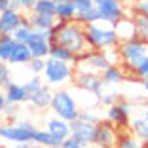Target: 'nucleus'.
Masks as SVG:
<instances>
[{
	"mask_svg": "<svg viewBox=\"0 0 148 148\" xmlns=\"http://www.w3.org/2000/svg\"><path fill=\"white\" fill-rule=\"evenodd\" d=\"M55 25H57V34L53 44L65 46L78 57L89 49L86 42V29H84L82 23H78L74 19V21H57Z\"/></svg>",
	"mask_w": 148,
	"mask_h": 148,
	"instance_id": "1",
	"label": "nucleus"
},
{
	"mask_svg": "<svg viewBox=\"0 0 148 148\" xmlns=\"http://www.w3.org/2000/svg\"><path fill=\"white\" fill-rule=\"evenodd\" d=\"M84 29H86V42H87L89 49L105 51V49L120 46V40H118L114 25L95 21V23H89V25H84Z\"/></svg>",
	"mask_w": 148,
	"mask_h": 148,
	"instance_id": "2",
	"label": "nucleus"
},
{
	"mask_svg": "<svg viewBox=\"0 0 148 148\" xmlns=\"http://www.w3.org/2000/svg\"><path fill=\"white\" fill-rule=\"evenodd\" d=\"M44 84L49 87H61L65 84L72 82L74 78V66L69 65L65 61H59V59H53V57H48L46 59V66H44L42 72Z\"/></svg>",
	"mask_w": 148,
	"mask_h": 148,
	"instance_id": "3",
	"label": "nucleus"
},
{
	"mask_svg": "<svg viewBox=\"0 0 148 148\" xmlns=\"http://www.w3.org/2000/svg\"><path fill=\"white\" fill-rule=\"evenodd\" d=\"M34 123L25 122V120H17V122H6L0 123V139L4 143H32L34 137Z\"/></svg>",
	"mask_w": 148,
	"mask_h": 148,
	"instance_id": "4",
	"label": "nucleus"
},
{
	"mask_svg": "<svg viewBox=\"0 0 148 148\" xmlns=\"http://www.w3.org/2000/svg\"><path fill=\"white\" fill-rule=\"evenodd\" d=\"M49 108L53 110V114L66 122H72L80 116V105L78 101L72 97V93L66 91V89H57L53 91V99H51V106Z\"/></svg>",
	"mask_w": 148,
	"mask_h": 148,
	"instance_id": "5",
	"label": "nucleus"
},
{
	"mask_svg": "<svg viewBox=\"0 0 148 148\" xmlns=\"http://www.w3.org/2000/svg\"><path fill=\"white\" fill-rule=\"evenodd\" d=\"M118 51H120V57H122L123 65L129 66V69H135L148 55V42L143 40L140 36H135V38H131V40L120 42Z\"/></svg>",
	"mask_w": 148,
	"mask_h": 148,
	"instance_id": "6",
	"label": "nucleus"
},
{
	"mask_svg": "<svg viewBox=\"0 0 148 148\" xmlns=\"http://www.w3.org/2000/svg\"><path fill=\"white\" fill-rule=\"evenodd\" d=\"M110 59L106 57L105 51H97V49H87L84 55L78 57V61L74 65V72L78 74H101L106 66H110Z\"/></svg>",
	"mask_w": 148,
	"mask_h": 148,
	"instance_id": "7",
	"label": "nucleus"
},
{
	"mask_svg": "<svg viewBox=\"0 0 148 148\" xmlns=\"http://www.w3.org/2000/svg\"><path fill=\"white\" fill-rule=\"evenodd\" d=\"M99 21L116 25L122 17H125V4L123 0H93Z\"/></svg>",
	"mask_w": 148,
	"mask_h": 148,
	"instance_id": "8",
	"label": "nucleus"
},
{
	"mask_svg": "<svg viewBox=\"0 0 148 148\" xmlns=\"http://www.w3.org/2000/svg\"><path fill=\"white\" fill-rule=\"evenodd\" d=\"M118 127L110 123L108 120H99L95 123V139L93 144L99 148H116L118 144Z\"/></svg>",
	"mask_w": 148,
	"mask_h": 148,
	"instance_id": "9",
	"label": "nucleus"
},
{
	"mask_svg": "<svg viewBox=\"0 0 148 148\" xmlns=\"http://www.w3.org/2000/svg\"><path fill=\"white\" fill-rule=\"evenodd\" d=\"M131 112H133V105H131V103L118 101V103H114V105L106 106V120L120 129V127L129 125Z\"/></svg>",
	"mask_w": 148,
	"mask_h": 148,
	"instance_id": "10",
	"label": "nucleus"
},
{
	"mask_svg": "<svg viewBox=\"0 0 148 148\" xmlns=\"http://www.w3.org/2000/svg\"><path fill=\"white\" fill-rule=\"evenodd\" d=\"M74 84H76V87H80L82 91H87V93H91V95H95V97H99L101 93H103V89H105V86H106V84L103 82V78H101V74H78V72H74Z\"/></svg>",
	"mask_w": 148,
	"mask_h": 148,
	"instance_id": "11",
	"label": "nucleus"
},
{
	"mask_svg": "<svg viewBox=\"0 0 148 148\" xmlns=\"http://www.w3.org/2000/svg\"><path fill=\"white\" fill-rule=\"evenodd\" d=\"M70 137L76 143H80L82 146L84 144H91L93 139H95V125L76 118V120L70 122Z\"/></svg>",
	"mask_w": 148,
	"mask_h": 148,
	"instance_id": "12",
	"label": "nucleus"
},
{
	"mask_svg": "<svg viewBox=\"0 0 148 148\" xmlns=\"http://www.w3.org/2000/svg\"><path fill=\"white\" fill-rule=\"evenodd\" d=\"M25 15H23L21 10L15 8H8L4 12H0V32L2 34H13V31L17 29L19 25L25 23Z\"/></svg>",
	"mask_w": 148,
	"mask_h": 148,
	"instance_id": "13",
	"label": "nucleus"
},
{
	"mask_svg": "<svg viewBox=\"0 0 148 148\" xmlns=\"http://www.w3.org/2000/svg\"><path fill=\"white\" fill-rule=\"evenodd\" d=\"M27 46L31 49L32 57H44V59L49 57L51 44H49V40H48V31H38V29H34V32H32V36L29 38Z\"/></svg>",
	"mask_w": 148,
	"mask_h": 148,
	"instance_id": "14",
	"label": "nucleus"
},
{
	"mask_svg": "<svg viewBox=\"0 0 148 148\" xmlns=\"http://www.w3.org/2000/svg\"><path fill=\"white\" fill-rule=\"evenodd\" d=\"M4 95H6V101L12 103V105H23V103L29 101V93L23 87V84H15V82H10L4 87Z\"/></svg>",
	"mask_w": 148,
	"mask_h": 148,
	"instance_id": "15",
	"label": "nucleus"
},
{
	"mask_svg": "<svg viewBox=\"0 0 148 148\" xmlns=\"http://www.w3.org/2000/svg\"><path fill=\"white\" fill-rule=\"evenodd\" d=\"M114 29H116V34H118V40H120V42H125V40H131V38H135V36H139L137 34L135 19L133 17H122L114 25Z\"/></svg>",
	"mask_w": 148,
	"mask_h": 148,
	"instance_id": "16",
	"label": "nucleus"
},
{
	"mask_svg": "<svg viewBox=\"0 0 148 148\" xmlns=\"http://www.w3.org/2000/svg\"><path fill=\"white\" fill-rule=\"evenodd\" d=\"M51 99H53V91H51V87L46 86V84H44L36 93L29 95V103H31L34 108H40V110L49 108V106H51Z\"/></svg>",
	"mask_w": 148,
	"mask_h": 148,
	"instance_id": "17",
	"label": "nucleus"
},
{
	"mask_svg": "<svg viewBox=\"0 0 148 148\" xmlns=\"http://www.w3.org/2000/svg\"><path fill=\"white\" fill-rule=\"evenodd\" d=\"M46 129L51 133V135L59 137V139L65 140L66 137H70V122H66V120H63V118L59 116H53L48 120V123H46Z\"/></svg>",
	"mask_w": 148,
	"mask_h": 148,
	"instance_id": "18",
	"label": "nucleus"
},
{
	"mask_svg": "<svg viewBox=\"0 0 148 148\" xmlns=\"http://www.w3.org/2000/svg\"><path fill=\"white\" fill-rule=\"evenodd\" d=\"M55 2V13L57 21H74L76 17V8H74L72 0H53Z\"/></svg>",
	"mask_w": 148,
	"mask_h": 148,
	"instance_id": "19",
	"label": "nucleus"
},
{
	"mask_svg": "<svg viewBox=\"0 0 148 148\" xmlns=\"http://www.w3.org/2000/svg\"><path fill=\"white\" fill-rule=\"evenodd\" d=\"M27 19H29V25L32 29H38V31H49L57 23V17L53 13H32L31 12V17H27Z\"/></svg>",
	"mask_w": 148,
	"mask_h": 148,
	"instance_id": "20",
	"label": "nucleus"
},
{
	"mask_svg": "<svg viewBox=\"0 0 148 148\" xmlns=\"http://www.w3.org/2000/svg\"><path fill=\"white\" fill-rule=\"evenodd\" d=\"M101 78H103V82H105L106 86H118V84L123 82V78H125V72H123L122 66L110 65V66H106V69L101 72Z\"/></svg>",
	"mask_w": 148,
	"mask_h": 148,
	"instance_id": "21",
	"label": "nucleus"
},
{
	"mask_svg": "<svg viewBox=\"0 0 148 148\" xmlns=\"http://www.w3.org/2000/svg\"><path fill=\"white\" fill-rule=\"evenodd\" d=\"M32 59V53L31 49H29V46L27 44H15V48H13L12 55H10L8 63L10 65H27V63Z\"/></svg>",
	"mask_w": 148,
	"mask_h": 148,
	"instance_id": "22",
	"label": "nucleus"
},
{
	"mask_svg": "<svg viewBox=\"0 0 148 148\" xmlns=\"http://www.w3.org/2000/svg\"><path fill=\"white\" fill-rule=\"evenodd\" d=\"M32 143H36L38 146L49 148V146H61L63 139L51 135L48 129H36V131H34V137H32Z\"/></svg>",
	"mask_w": 148,
	"mask_h": 148,
	"instance_id": "23",
	"label": "nucleus"
},
{
	"mask_svg": "<svg viewBox=\"0 0 148 148\" xmlns=\"http://www.w3.org/2000/svg\"><path fill=\"white\" fill-rule=\"evenodd\" d=\"M49 57L53 59H59V61H65L69 65H76L78 61V55L74 51H70L69 48L65 46H59V44H51V48H49Z\"/></svg>",
	"mask_w": 148,
	"mask_h": 148,
	"instance_id": "24",
	"label": "nucleus"
},
{
	"mask_svg": "<svg viewBox=\"0 0 148 148\" xmlns=\"http://www.w3.org/2000/svg\"><path fill=\"white\" fill-rule=\"evenodd\" d=\"M129 131L133 135H137L144 144H148V122L144 116H135L129 120Z\"/></svg>",
	"mask_w": 148,
	"mask_h": 148,
	"instance_id": "25",
	"label": "nucleus"
},
{
	"mask_svg": "<svg viewBox=\"0 0 148 148\" xmlns=\"http://www.w3.org/2000/svg\"><path fill=\"white\" fill-rule=\"evenodd\" d=\"M116 148H146L144 143L133 133H123V135L118 137V144Z\"/></svg>",
	"mask_w": 148,
	"mask_h": 148,
	"instance_id": "26",
	"label": "nucleus"
},
{
	"mask_svg": "<svg viewBox=\"0 0 148 148\" xmlns=\"http://www.w3.org/2000/svg\"><path fill=\"white\" fill-rule=\"evenodd\" d=\"M32 32H34V29H32L31 25H29V19H25V23L23 25H19L15 31H13V40L15 42H19V44H27L29 42V38L32 36Z\"/></svg>",
	"mask_w": 148,
	"mask_h": 148,
	"instance_id": "27",
	"label": "nucleus"
},
{
	"mask_svg": "<svg viewBox=\"0 0 148 148\" xmlns=\"http://www.w3.org/2000/svg\"><path fill=\"white\" fill-rule=\"evenodd\" d=\"M15 44H17V42L13 40L12 34H6V36H2V38H0V61H6V63H8L10 55H12L13 48H15Z\"/></svg>",
	"mask_w": 148,
	"mask_h": 148,
	"instance_id": "28",
	"label": "nucleus"
},
{
	"mask_svg": "<svg viewBox=\"0 0 148 148\" xmlns=\"http://www.w3.org/2000/svg\"><path fill=\"white\" fill-rule=\"evenodd\" d=\"M74 2V8H76V21H80V19L84 17V15H87L89 12H93L95 10V2L93 0H72Z\"/></svg>",
	"mask_w": 148,
	"mask_h": 148,
	"instance_id": "29",
	"label": "nucleus"
},
{
	"mask_svg": "<svg viewBox=\"0 0 148 148\" xmlns=\"http://www.w3.org/2000/svg\"><path fill=\"white\" fill-rule=\"evenodd\" d=\"M42 86H44V78H42V74H32V76H31L29 80H25V82H23V87L27 89V93H29V95L36 93Z\"/></svg>",
	"mask_w": 148,
	"mask_h": 148,
	"instance_id": "30",
	"label": "nucleus"
},
{
	"mask_svg": "<svg viewBox=\"0 0 148 148\" xmlns=\"http://www.w3.org/2000/svg\"><path fill=\"white\" fill-rule=\"evenodd\" d=\"M53 10H55V2L53 0H34L31 12L32 13H53Z\"/></svg>",
	"mask_w": 148,
	"mask_h": 148,
	"instance_id": "31",
	"label": "nucleus"
},
{
	"mask_svg": "<svg viewBox=\"0 0 148 148\" xmlns=\"http://www.w3.org/2000/svg\"><path fill=\"white\" fill-rule=\"evenodd\" d=\"M133 19H135V25H137V34L148 42V17L143 15V13H135Z\"/></svg>",
	"mask_w": 148,
	"mask_h": 148,
	"instance_id": "32",
	"label": "nucleus"
},
{
	"mask_svg": "<svg viewBox=\"0 0 148 148\" xmlns=\"http://www.w3.org/2000/svg\"><path fill=\"white\" fill-rule=\"evenodd\" d=\"M10 82H13L12 80V70H10V63L0 61V87L4 89Z\"/></svg>",
	"mask_w": 148,
	"mask_h": 148,
	"instance_id": "33",
	"label": "nucleus"
},
{
	"mask_svg": "<svg viewBox=\"0 0 148 148\" xmlns=\"http://www.w3.org/2000/svg\"><path fill=\"white\" fill-rule=\"evenodd\" d=\"M46 59H48V57H46ZM46 59H44V57H32L31 61L27 63V66H29V70H31L32 74H42L44 66H46Z\"/></svg>",
	"mask_w": 148,
	"mask_h": 148,
	"instance_id": "34",
	"label": "nucleus"
},
{
	"mask_svg": "<svg viewBox=\"0 0 148 148\" xmlns=\"http://www.w3.org/2000/svg\"><path fill=\"white\" fill-rule=\"evenodd\" d=\"M97 99H99L101 105L110 106V105H114V103H118V93L116 91H105V89H103V93H101Z\"/></svg>",
	"mask_w": 148,
	"mask_h": 148,
	"instance_id": "35",
	"label": "nucleus"
},
{
	"mask_svg": "<svg viewBox=\"0 0 148 148\" xmlns=\"http://www.w3.org/2000/svg\"><path fill=\"white\" fill-rule=\"evenodd\" d=\"M80 120H84V122H87V123H93L95 125L97 122H99V116H97L95 112H93L91 108H84V110H80Z\"/></svg>",
	"mask_w": 148,
	"mask_h": 148,
	"instance_id": "36",
	"label": "nucleus"
},
{
	"mask_svg": "<svg viewBox=\"0 0 148 148\" xmlns=\"http://www.w3.org/2000/svg\"><path fill=\"white\" fill-rule=\"evenodd\" d=\"M34 0H12V8L21 10V12H31Z\"/></svg>",
	"mask_w": 148,
	"mask_h": 148,
	"instance_id": "37",
	"label": "nucleus"
},
{
	"mask_svg": "<svg viewBox=\"0 0 148 148\" xmlns=\"http://www.w3.org/2000/svg\"><path fill=\"white\" fill-rule=\"evenodd\" d=\"M133 70H135V74L139 76V78H144V76H148V55L144 57V59H143V61H140Z\"/></svg>",
	"mask_w": 148,
	"mask_h": 148,
	"instance_id": "38",
	"label": "nucleus"
},
{
	"mask_svg": "<svg viewBox=\"0 0 148 148\" xmlns=\"http://www.w3.org/2000/svg\"><path fill=\"white\" fill-rule=\"evenodd\" d=\"M135 13H143L148 17V0H139L135 6Z\"/></svg>",
	"mask_w": 148,
	"mask_h": 148,
	"instance_id": "39",
	"label": "nucleus"
},
{
	"mask_svg": "<svg viewBox=\"0 0 148 148\" xmlns=\"http://www.w3.org/2000/svg\"><path fill=\"white\" fill-rule=\"evenodd\" d=\"M61 148H82V144L76 143V140H74L72 137H66V139L61 143Z\"/></svg>",
	"mask_w": 148,
	"mask_h": 148,
	"instance_id": "40",
	"label": "nucleus"
},
{
	"mask_svg": "<svg viewBox=\"0 0 148 148\" xmlns=\"http://www.w3.org/2000/svg\"><path fill=\"white\" fill-rule=\"evenodd\" d=\"M6 105H8V101H6V95H4V89H2V87H0V114L4 112Z\"/></svg>",
	"mask_w": 148,
	"mask_h": 148,
	"instance_id": "41",
	"label": "nucleus"
},
{
	"mask_svg": "<svg viewBox=\"0 0 148 148\" xmlns=\"http://www.w3.org/2000/svg\"><path fill=\"white\" fill-rule=\"evenodd\" d=\"M8 8H12V0H0V12H4Z\"/></svg>",
	"mask_w": 148,
	"mask_h": 148,
	"instance_id": "42",
	"label": "nucleus"
},
{
	"mask_svg": "<svg viewBox=\"0 0 148 148\" xmlns=\"http://www.w3.org/2000/svg\"><path fill=\"white\" fill-rule=\"evenodd\" d=\"M10 148H31V143H13Z\"/></svg>",
	"mask_w": 148,
	"mask_h": 148,
	"instance_id": "43",
	"label": "nucleus"
},
{
	"mask_svg": "<svg viewBox=\"0 0 148 148\" xmlns=\"http://www.w3.org/2000/svg\"><path fill=\"white\" fill-rule=\"evenodd\" d=\"M143 89L148 93V76H144V78H143Z\"/></svg>",
	"mask_w": 148,
	"mask_h": 148,
	"instance_id": "44",
	"label": "nucleus"
},
{
	"mask_svg": "<svg viewBox=\"0 0 148 148\" xmlns=\"http://www.w3.org/2000/svg\"><path fill=\"white\" fill-rule=\"evenodd\" d=\"M82 148H99V146H97V144H93V143H91V144H84Z\"/></svg>",
	"mask_w": 148,
	"mask_h": 148,
	"instance_id": "45",
	"label": "nucleus"
},
{
	"mask_svg": "<svg viewBox=\"0 0 148 148\" xmlns=\"http://www.w3.org/2000/svg\"><path fill=\"white\" fill-rule=\"evenodd\" d=\"M144 108H146V110H148V95H146V97H144Z\"/></svg>",
	"mask_w": 148,
	"mask_h": 148,
	"instance_id": "46",
	"label": "nucleus"
},
{
	"mask_svg": "<svg viewBox=\"0 0 148 148\" xmlns=\"http://www.w3.org/2000/svg\"><path fill=\"white\" fill-rule=\"evenodd\" d=\"M49 148H61V146H49Z\"/></svg>",
	"mask_w": 148,
	"mask_h": 148,
	"instance_id": "47",
	"label": "nucleus"
},
{
	"mask_svg": "<svg viewBox=\"0 0 148 148\" xmlns=\"http://www.w3.org/2000/svg\"><path fill=\"white\" fill-rule=\"evenodd\" d=\"M146 148H148V144H146Z\"/></svg>",
	"mask_w": 148,
	"mask_h": 148,
	"instance_id": "48",
	"label": "nucleus"
}]
</instances>
